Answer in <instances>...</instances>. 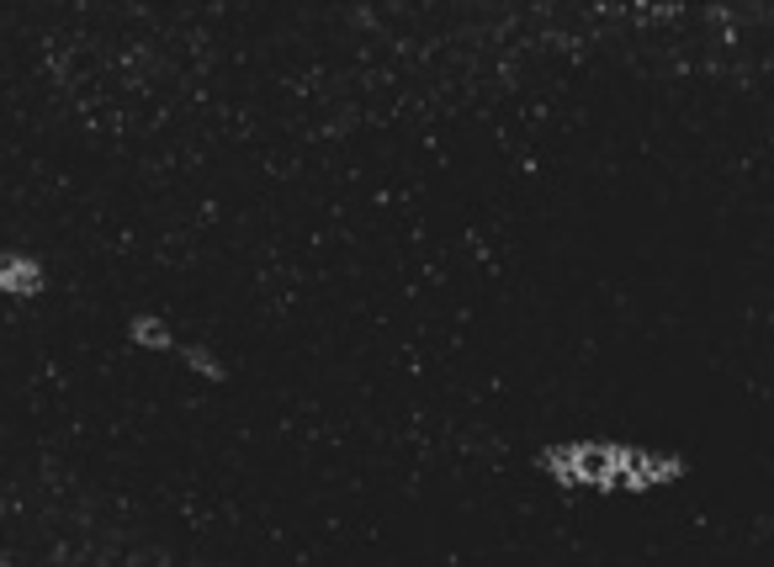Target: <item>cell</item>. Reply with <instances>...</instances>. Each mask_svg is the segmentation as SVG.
Wrapping results in <instances>:
<instances>
[{"mask_svg": "<svg viewBox=\"0 0 774 567\" xmlns=\"http://www.w3.org/2000/svg\"><path fill=\"white\" fill-rule=\"evenodd\" d=\"M583 462V477H605L610 473V451H579Z\"/></svg>", "mask_w": 774, "mask_h": 567, "instance_id": "1", "label": "cell"}, {"mask_svg": "<svg viewBox=\"0 0 774 567\" xmlns=\"http://www.w3.org/2000/svg\"><path fill=\"white\" fill-rule=\"evenodd\" d=\"M133 334H144V345H170L165 324H154V319H139V324H133Z\"/></svg>", "mask_w": 774, "mask_h": 567, "instance_id": "2", "label": "cell"}]
</instances>
